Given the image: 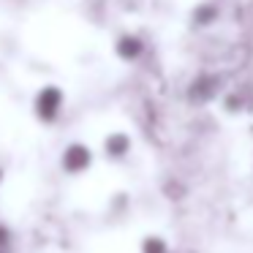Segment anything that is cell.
I'll use <instances>...</instances> for the list:
<instances>
[{"label": "cell", "instance_id": "obj_7", "mask_svg": "<svg viewBox=\"0 0 253 253\" xmlns=\"http://www.w3.org/2000/svg\"><path fill=\"white\" fill-rule=\"evenodd\" d=\"M142 253H169V245H166L164 237H144Z\"/></svg>", "mask_w": 253, "mask_h": 253}, {"label": "cell", "instance_id": "obj_11", "mask_svg": "<svg viewBox=\"0 0 253 253\" xmlns=\"http://www.w3.org/2000/svg\"><path fill=\"white\" fill-rule=\"evenodd\" d=\"M0 253H6V251H0Z\"/></svg>", "mask_w": 253, "mask_h": 253}, {"label": "cell", "instance_id": "obj_5", "mask_svg": "<svg viewBox=\"0 0 253 253\" xmlns=\"http://www.w3.org/2000/svg\"><path fill=\"white\" fill-rule=\"evenodd\" d=\"M115 52H117V57H120V60L133 63V60H139V57L144 55V41L139 39V36H133V33H126V36H120V39H117Z\"/></svg>", "mask_w": 253, "mask_h": 253}, {"label": "cell", "instance_id": "obj_10", "mask_svg": "<svg viewBox=\"0 0 253 253\" xmlns=\"http://www.w3.org/2000/svg\"><path fill=\"white\" fill-rule=\"evenodd\" d=\"M0 182H3V166H0Z\"/></svg>", "mask_w": 253, "mask_h": 253}, {"label": "cell", "instance_id": "obj_3", "mask_svg": "<svg viewBox=\"0 0 253 253\" xmlns=\"http://www.w3.org/2000/svg\"><path fill=\"white\" fill-rule=\"evenodd\" d=\"M220 93V77L218 74H199L188 84V101L191 104H210Z\"/></svg>", "mask_w": 253, "mask_h": 253}, {"label": "cell", "instance_id": "obj_6", "mask_svg": "<svg viewBox=\"0 0 253 253\" xmlns=\"http://www.w3.org/2000/svg\"><path fill=\"white\" fill-rule=\"evenodd\" d=\"M220 17V8L215 6V3H199L196 8H193L191 19L193 25H199V28H210V25H215Z\"/></svg>", "mask_w": 253, "mask_h": 253}, {"label": "cell", "instance_id": "obj_2", "mask_svg": "<svg viewBox=\"0 0 253 253\" xmlns=\"http://www.w3.org/2000/svg\"><path fill=\"white\" fill-rule=\"evenodd\" d=\"M90 166H93V150H90L87 144H82V142L66 144V150H63V155H60V169L66 171V174L79 177V174H84Z\"/></svg>", "mask_w": 253, "mask_h": 253}, {"label": "cell", "instance_id": "obj_4", "mask_svg": "<svg viewBox=\"0 0 253 253\" xmlns=\"http://www.w3.org/2000/svg\"><path fill=\"white\" fill-rule=\"evenodd\" d=\"M128 153H131V136L128 133L115 131L104 139V155L109 161H123V158H128Z\"/></svg>", "mask_w": 253, "mask_h": 253}, {"label": "cell", "instance_id": "obj_1", "mask_svg": "<svg viewBox=\"0 0 253 253\" xmlns=\"http://www.w3.org/2000/svg\"><path fill=\"white\" fill-rule=\"evenodd\" d=\"M63 101H66V95H63V90L57 87V84H44V87L36 93V101H33V115L39 117L44 126H49V123H55L57 117H60L63 112Z\"/></svg>", "mask_w": 253, "mask_h": 253}, {"label": "cell", "instance_id": "obj_8", "mask_svg": "<svg viewBox=\"0 0 253 253\" xmlns=\"http://www.w3.org/2000/svg\"><path fill=\"white\" fill-rule=\"evenodd\" d=\"M223 106H226V109H229V112H240L242 106H245V98H242L240 93H231V95H226Z\"/></svg>", "mask_w": 253, "mask_h": 253}, {"label": "cell", "instance_id": "obj_9", "mask_svg": "<svg viewBox=\"0 0 253 253\" xmlns=\"http://www.w3.org/2000/svg\"><path fill=\"white\" fill-rule=\"evenodd\" d=\"M11 242H14V231L8 229V223H3V220H0V251H6Z\"/></svg>", "mask_w": 253, "mask_h": 253}]
</instances>
